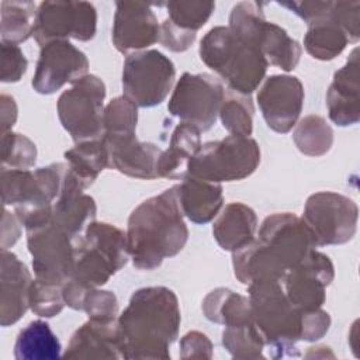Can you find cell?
Here are the masks:
<instances>
[{
    "label": "cell",
    "instance_id": "1",
    "mask_svg": "<svg viewBox=\"0 0 360 360\" xmlns=\"http://www.w3.org/2000/svg\"><path fill=\"white\" fill-rule=\"evenodd\" d=\"M316 248L301 217L276 212L264 218L253 242L232 252L233 274L246 285L259 280L281 281L288 270Z\"/></svg>",
    "mask_w": 360,
    "mask_h": 360
},
{
    "label": "cell",
    "instance_id": "2",
    "mask_svg": "<svg viewBox=\"0 0 360 360\" xmlns=\"http://www.w3.org/2000/svg\"><path fill=\"white\" fill-rule=\"evenodd\" d=\"M180 322L179 300L170 288L136 290L117 319L122 359H170Z\"/></svg>",
    "mask_w": 360,
    "mask_h": 360
},
{
    "label": "cell",
    "instance_id": "3",
    "mask_svg": "<svg viewBox=\"0 0 360 360\" xmlns=\"http://www.w3.org/2000/svg\"><path fill=\"white\" fill-rule=\"evenodd\" d=\"M177 197V184L134 208L127 225L129 259L138 270H155L183 250L188 229Z\"/></svg>",
    "mask_w": 360,
    "mask_h": 360
},
{
    "label": "cell",
    "instance_id": "4",
    "mask_svg": "<svg viewBox=\"0 0 360 360\" xmlns=\"http://www.w3.org/2000/svg\"><path fill=\"white\" fill-rule=\"evenodd\" d=\"M252 318L259 329L269 356L273 359L298 357L302 311L287 298L281 281L259 280L248 285Z\"/></svg>",
    "mask_w": 360,
    "mask_h": 360
},
{
    "label": "cell",
    "instance_id": "5",
    "mask_svg": "<svg viewBox=\"0 0 360 360\" xmlns=\"http://www.w3.org/2000/svg\"><path fill=\"white\" fill-rule=\"evenodd\" d=\"M198 53L231 91L243 96H250L259 87L269 68V62L255 45L242 41L224 25L211 28L202 37Z\"/></svg>",
    "mask_w": 360,
    "mask_h": 360
},
{
    "label": "cell",
    "instance_id": "6",
    "mask_svg": "<svg viewBox=\"0 0 360 360\" xmlns=\"http://www.w3.org/2000/svg\"><path fill=\"white\" fill-rule=\"evenodd\" d=\"M68 170L66 163H51L35 170H0L1 202L13 205L24 229H32L51 221Z\"/></svg>",
    "mask_w": 360,
    "mask_h": 360
},
{
    "label": "cell",
    "instance_id": "7",
    "mask_svg": "<svg viewBox=\"0 0 360 360\" xmlns=\"http://www.w3.org/2000/svg\"><path fill=\"white\" fill-rule=\"evenodd\" d=\"M128 259L127 233L111 224L93 221L75 240V267L69 280L86 290L100 288Z\"/></svg>",
    "mask_w": 360,
    "mask_h": 360
},
{
    "label": "cell",
    "instance_id": "8",
    "mask_svg": "<svg viewBox=\"0 0 360 360\" xmlns=\"http://www.w3.org/2000/svg\"><path fill=\"white\" fill-rule=\"evenodd\" d=\"M228 28L242 41L255 45L269 65L284 72L294 70L301 59L302 46L288 32L264 18L263 3L240 1L229 14Z\"/></svg>",
    "mask_w": 360,
    "mask_h": 360
},
{
    "label": "cell",
    "instance_id": "9",
    "mask_svg": "<svg viewBox=\"0 0 360 360\" xmlns=\"http://www.w3.org/2000/svg\"><path fill=\"white\" fill-rule=\"evenodd\" d=\"M260 163V146L250 136L228 135L201 145L190 159L187 174L211 183L249 177Z\"/></svg>",
    "mask_w": 360,
    "mask_h": 360
},
{
    "label": "cell",
    "instance_id": "10",
    "mask_svg": "<svg viewBox=\"0 0 360 360\" xmlns=\"http://www.w3.org/2000/svg\"><path fill=\"white\" fill-rule=\"evenodd\" d=\"M104 97L105 84L96 75H86L59 96L58 117L75 143L103 138Z\"/></svg>",
    "mask_w": 360,
    "mask_h": 360
},
{
    "label": "cell",
    "instance_id": "11",
    "mask_svg": "<svg viewBox=\"0 0 360 360\" xmlns=\"http://www.w3.org/2000/svg\"><path fill=\"white\" fill-rule=\"evenodd\" d=\"M176 79L174 63L156 49L127 55L122 66V91L136 107H155L166 100Z\"/></svg>",
    "mask_w": 360,
    "mask_h": 360
},
{
    "label": "cell",
    "instance_id": "12",
    "mask_svg": "<svg viewBox=\"0 0 360 360\" xmlns=\"http://www.w3.org/2000/svg\"><path fill=\"white\" fill-rule=\"evenodd\" d=\"M225 97L222 82L210 73H183L177 80L167 111L200 132L214 127Z\"/></svg>",
    "mask_w": 360,
    "mask_h": 360
},
{
    "label": "cell",
    "instance_id": "13",
    "mask_svg": "<svg viewBox=\"0 0 360 360\" xmlns=\"http://www.w3.org/2000/svg\"><path fill=\"white\" fill-rule=\"evenodd\" d=\"M311 229L316 246L343 245L353 239L357 231V204L335 191L311 194L301 217Z\"/></svg>",
    "mask_w": 360,
    "mask_h": 360
},
{
    "label": "cell",
    "instance_id": "14",
    "mask_svg": "<svg viewBox=\"0 0 360 360\" xmlns=\"http://www.w3.org/2000/svg\"><path fill=\"white\" fill-rule=\"evenodd\" d=\"M25 232L35 278L58 284L66 283L75 267V240L77 236L70 235L52 219Z\"/></svg>",
    "mask_w": 360,
    "mask_h": 360
},
{
    "label": "cell",
    "instance_id": "15",
    "mask_svg": "<svg viewBox=\"0 0 360 360\" xmlns=\"http://www.w3.org/2000/svg\"><path fill=\"white\" fill-rule=\"evenodd\" d=\"M97 31V10L89 1H42L38 6L34 39L39 46L51 41L87 42Z\"/></svg>",
    "mask_w": 360,
    "mask_h": 360
},
{
    "label": "cell",
    "instance_id": "16",
    "mask_svg": "<svg viewBox=\"0 0 360 360\" xmlns=\"http://www.w3.org/2000/svg\"><path fill=\"white\" fill-rule=\"evenodd\" d=\"M332 260L322 252L312 249L281 280L288 301L302 312L319 309L326 300V287L333 281Z\"/></svg>",
    "mask_w": 360,
    "mask_h": 360
},
{
    "label": "cell",
    "instance_id": "17",
    "mask_svg": "<svg viewBox=\"0 0 360 360\" xmlns=\"http://www.w3.org/2000/svg\"><path fill=\"white\" fill-rule=\"evenodd\" d=\"M39 58L32 76V89L52 94L66 83H76L87 75L89 59L69 41H51L39 46Z\"/></svg>",
    "mask_w": 360,
    "mask_h": 360
},
{
    "label": "cell",
    "instance_id": "18",
    "mask_svg": "<svg viewBox=\"0 0 360 360\" xmlns=\"http://www.w3.org/2000/svg\"><path fill=\"white\" fill-rule=\"evenodd\" d=\"M257 104L270 129L290 132L298 122L304 105V86L298 77L273 75L257 91Z\"/></svg>",
    "mask_w": 360,
    "mask_h": 360
},
{
    "label": "cell",
    "instance_id": "19",
    "mask_svg": "<svg viewBox=\"0 0 360 360\" xmlns=\"http://www.w3.org/2000/svg\"><path fill=\"white\" fill-rule=\"evenodd\" d=\"M160 25L150 4L142 1H117L111 39L121 53L145 51L159 42Z\"/></svg>",
    "mask_w": 360,
    "mask_h": 360
},
{
    "label": "cell",
    "instance_id": "20",
    "mask_svg": "<svg viewBox=\"0 0 360 360\" xmlns=\"http://www.w3.org/2000/svg\"><path fill=\"white\" fill-rule=\"evenodd\" d=\"M103 141L108 150L111 169L141 180L158 177L156 165L162 153L159 146L152 142H141L136 134L103 135Z\"/></svg>",
    "mask_w": 360,
    "mask_h": 360
},
{
    "label": "cell",
    "instance_id": "21",
    "mask_svg": "<svg viewBox=\"0 0 360 360\" xmlns=\"http://www.w3.org/2000/svg\"><path fill=\"white\" fill-rule=\"evenodd\" d=\"M0 270V325L18 322L30 309V287L32 277L27 266L8 249H1Z\"/></svg>",
    "mask_w": 360,
    "mask_h": 360
},
{
    "label": "cell",
    "instance_id": "22",
    "mask_svg": "<svg viewBox=\"0 0 360 360\" xmlns=\"http://www.w3.org/2000/svg\"><path fill=\"white\" fill-rule=\"evenodd\" d=\"M359 91V48H354L346 63L335 72L326 91L328 115L333 124L349 127L360 121Z\"/></svg>",
    "mask_w": 360,
    "mask_h": 360
},
{
    "label": "cell",
    "instance_id": "23",
    "mask_svg": "<svg viewBox=\"0 0 360 360\" xmlns=\"http://www.w3.org/2000/svg\"><path fill=\"white\" fill-rule=\"evenodd\" d=\"M65 359H122L117 321L89 319L72 335L62 354Z\"/></svg>",
    "mask_w": 360,
    "mask_h": 360
},
{
    "label": "cell",
    "instance_id": "24",
    "mask_svg": "<svg viewBox=\"0 0 360 360\" xmlns=\"http://www.w3.org/2000/svg\"><path fill=\"white\" fill-rule=\"evenodd\" d=\"M177 197L181 212L194 224H208L224 205L222 186L186 174L177 184Z\"/></svg>",
    "mask_w": 360,
    "mask_h": 360
},
{
    "label": "cell",
    "instance_id": "25",
    "mask_svg": "<svg viewBox=\"0 0 360 360\" xmlns=\"http://www.w3.org/2000/svg\"><path fill=\"white\" fill-rule=\"evenodd\" d=\"M256 212L243 202H229L217 215L212 224V235L221 249L239 250L256 238Z\"/></svg>",
    "mask_w": 360,
    "mask_h": 360
},
{
    "label": "cell",
    "instance_id": "26",
    "mask_svg": "<svg viewBox=\"0 0 360 360\" xmlns=\"http://www.w3.org/2000/svg\"><path fill=\"white\" fill-rule=\"evenodd\" d=\"M200 131L187 122H180L172 132L169 148L162 150L156 172L158 177L169 180H181L187 174L190 159L201 148Z\"/></svg>",
    "mask_w": 360,
    "mask_h": 360
},
{
    "label": "cell",
    "instance_id": "27",
    "mask_svg": "<svg viewBox=\"0 0 360 360\" xmlns=\"http://www.w3.org/2000/svg\"><path fill=\"white\" fill-rule=\"evenodd\" d=\"M201 308L208 321L224 326H238L253 322L249 298L225 287L210 291L202 300Z\"/></svg>",
    "mask_w": 360,
    "mask_h": 360
},
{
    "label": "cell",
    "instance_id": "28",
    "mask_svg": "<svg viewBox=\"0 0 360 360\" xmlns=\"http://www.w3.org/2000/svg\"><path fill=\"white\" fill-rule=\"evenodd\" d=\"M333 4V1H332ZM332 7L329 13L308 24L304 35L305 51L318 60H332L340 55L350 42L347 34L332 18Z\"/></svg>",
    "mask_w": 360,
    "mask_h": 360
},
{
    "label": "cell",
    "instance_id": "29",
    "mask_svg": "<svg viewBox=\"0 0 360 360\" xmlns=\"http://www.w3.org/2000/svg\"><path fill=\"white\" fill-rule=\"evenodd\" d=\"M65 160L69 172L84 188H89L98 174L110 167L108 150L103 138L76 143L65 152Z\"/></svg>",
    "mask_w": 360,
    "mask_h": 360
},
{
    "label": "cell",
    "instance_id": "30",
    "mask_svg": "<svg viewBox=\"0 0 360 360\" xmlns=\"http://www.w3.org/2000/svg\"><path fill=\"white\" fill-rule=\"evenodd\" d=\"M60 356V342L45 321H32L18 332L14 343L17 360H45Z\"/></svg>",
    "mask_w": 360,
    "mask_h": 360
},
{
    "label": "cell",
    "instance_id": "31",
    "mask_svg": "<svg viewBox=\"0 0 360 360\" xmlns=\"http://www.w3.org/2000/svg\"><path fill=\"white\" fill-rule=\"evenodd\" d=\"M37 13L38 7L32 1H1V42L20 44L27 41L34 34Z\"/></svg>",
    "mask_w": 360,
    "mask_h": 360
},
{
    "label": "cell",
    "instance_id": "32",
    "mask_svg": "<svg viewBox=\"0 0 360 360\" xmlns=\"http://www.w3.org/2000/svg\"><path fill=\"white\" fill-rule=\"evenodd\" d=\"M292 141L301 153L318 158L330 150L333 145V129L323 117L309 114L295 124Z\"/></svg>",
    "mask_w": 360,
    "mask_h": 360
},
{
    "label": "cell",
    "instance_id": "33",
    "mask_svg": "<svg viewBox=\"0 0 360 360\" xmlns=\"http://www.w3.org/2000/svg\"><path fill=\"white\" fill-rule=\"evenodd\" d=\"M255 107L249 96L235 91L225 93L218 117L222 127L233 136H250L253 132Z\"/></svg>",
    "mask_w": 360,
    "mask_h": 360
},
{
    "label": "cell",
    "instance_id": "34",
    "mask_svg": "<svg viewBox=\"0 0 360 360\" xmlns=\"http://www.w3.org/2000/svg\"><path fill=\"white\" fill-rule=\"evenodd\" d=\"M222 345L226 352L239 360L249 359H264V339L262 338L255 322L238 325V326H225L222 332Z\"/></svg>",
    "mask_w": 360,
    "mask_h": 360
},
{
    "label": "cell",
    "instance_id": "35",
    "mask_svg": "<svg viewBox=\"0 0 360 360\" xmlns=\"http://www.w3.org/2000/svg\"><path fill=\"white\" fill-rule=\"evenodd\" d=\"M37 146L20 132L1 134V169L28 170L37 162Z\"/></svg>",
    "mask_w": 360,
    "mask_h": 360
},
{
    "label": "cell",
    "instance_id": "36",
    "mask_svg": "<svg viewBox=\"0 0 360 360\" xmlns=\"http://www.w3.org/2000/svg\"><path fill=\"white\" fill-rule=\"evenodd\" d=\"M167 20L176 27L197 32L202 28L215 10L214 1H167Z\"/></svg>",
    "mask_w": 360,
    "mask_h": 360
},
{
    "label": "cell",
    "instance_id": "37",
    "mask_svg": "<svg viewBox=\"0 0 360 360\" xmlns=\"http://www.w3.org/2000/svg\"><path fill=\"white\" fill-rule=\"evenodd\" d=\"M138 107L124 94L112 98L104 108V135L135 134Z\"/></svg>",
    "mask_w": 360,
    "mask_h": 360
},
{
    "label": "cell",
    "instance_id": "38",
    "mask_svg": "<svg viewBox=\"0 0 360 360\" xmlns=\"http://www.w3.org/2000/svg\"><path fill=\"white\" fill-rule=\"evenodd\" d=\"M30 309L41 318H53L65 308L62 284L34 278L30 287Z\"/></svg>",
    "mask_w": 360,
    "mask_h": 360
},
{
    "label": "cell",
    "instance_id": "39",
    "mask_svg": "<svg viewBox=\"0 0 360 360\" xmlns=\"http://www.w3.org/2000/svg\"><path fill=\"white\" fill-rule=\"evenodd\" d=\"M82 311L89 319L98 322H115L118 319V300L112 291L89 288L83 297Z\"/></svg>",
    "mask_w": 360,
    "mask_h": 360
},
{
    "label": "cell",
    "instance_id": "40",
    "mask_svg": "<svg viewBox=\"0 0 360 360\" xmlns=\"http://www.w3.org/2000/svg\"><path fill=\"white\" fill-rule=\"evenodd\" d=\"M1 75L0 80L3 83L18 82L28 68V60L24 56L21 48L17 44L1 42Z\"/></svg>",
    "mask_w": 360,
    "mask_h": 360
},
{
    "label": "cell",
    "instance_id": "41",
    "mask_svg": "<svg viewBox=\"0 0 360 360\" xmlns=\"http://www.w3.org/2000/svg\"><path fill=\"white\" fill-rule=\"evenodd\" d=\"M332 18L347 34L350 42L360 38V1H333Z\"/></svg>",
    "mask_w": 360,
    "mask_h": 360
},
{
    "label": "cell",
    "instance_id": "42",
    "mask_svg": "<svg viewBox=\"0 0 360 360\" xmlns=\"http://www.w3.org/2000/svg\"><path fill=\"white\" fill-rule=\"evenodd\" d=\"M197 38V32L184 31L170 22L167 18L160 24L159 42L172 52H186L191 48Z\"/></svg>",
    "mask_w": 360,
    "mask_h": 360
},
{
    "label": "cell",
    "instance_id": "43",
    "mask_svg": "<svg viewBox=\"0 0 360 360\" xmlns=\"http://www.w3.org/2000/svg\"><path fill=\"white\" fill-rule=\"evenodd\" d=\"M181 359H212L214 346L208 336L200 330H190L180 339Z\"/></svg>",
    "mask_w": 360,
    "mask_h": 360
},
{
    "label": "cell",
    "instance_id": "44",
    "mask_svg": "<svg viewBox=\"0 0 360 360\" xmlns=\"http://www.w3.org/2000/svg\"><path fill=\"white\" fill-rule=\"evenodd\" d=\"M330 328V316L323 309H315L302 314L301 340L316 342L323 338Z\"/></svg>",
    "mask_w": 360,
    "mask_h": 360
},
{
    "label": "cell",
    "instance_id": "45",
    "mask_svg": "<svg viewBox=\"0 0 360 360\" xmlns=\"http://www.w3.org/2000/svg\"><path fill=\"white\" fill-rule=\"evenodd\" d=\"M21 221L18 217L6 208L3 210V226H1V249L11 248L21 235Z\"/></svg>",
    "mask_w": 360,
    "mask_h": 360
},
{
    "label": "cell",
    "instance_id": "46",
    "mask_svg": "<svg viewBox=\"0 0 360 360\" xmlns=\"http://www.w3.org/2000/svg\"><path fill=\"white\" fill-rule=\"evenodd\" d=\"M18 115V108L15 100L8 96V94H1L0 96V127H1V134L10 132L13 125L17 121Z\"/></svg>",
    "mask_w": 360,
    "mask_h": 360
},
{
    "label": "cell",
    "instance_id": "47",
    "mask_svg": "<svg viewBox=\"0 0 360 360\" xmlns=\"http://www.w3.org/2000/svg\"><path fill=\"white\" fill-rule=\"evenodd\" d=\"M305 357L307 359H312V357L325 359V357H335V354L330 352V349L328 346H315V347H309Z\"/></svg>",
    "mask_w": 360,
    "mask_h": 360
}]
</instances>
